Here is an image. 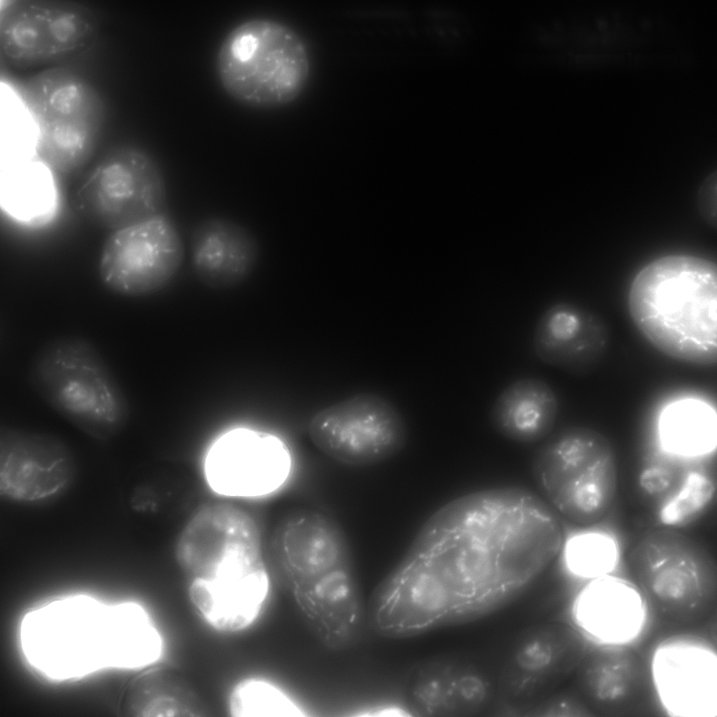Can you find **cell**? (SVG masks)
<instances>
[{"mask_svg":"<svg viewBox=\"0 0 717 717\" xmlns=\"http://www.w3.org/2000/svg\"><path fill=\"white\" fill-rule=\"evenodd\" d=\"M99 22L80 2L8 0L0 8V55L17 69L56 64L89 50Z\"/></svg>","mask_w":717,"mask_h":717,"instance_id":"obj_8","label":"cell"},{"mask_svg":"<svg viewBox=\"0 0 717 717\" xmlns=\"http://www.w3.org/2000/svg\"><path fill=\"white\" fill-rule=\"evenodd\" d=\"M39 396L88 436L107 440L127 425L130 405L106 360L88 339L55 337L35 353L29 370Z\"/></svg>","mask_w":717,"mask_h":717,"instance_id":"obj_4","label":"cell"},{"mask_svg":"<svg viewBox=\"0 0 717 717\" xmlns=\"http://www.w3.org/2000/svg\"><path fill=\"white\" fill-rule=\"evenodd\" d=\"M560 523L525 487L478 490L450 501L423 524L409 549L453 591L454 623L496 609L539 576L561 552Z\"/></svg>","mask_w":717,"mask_h":717,"instance_id":"obj_1","label":"cell"},{"mask_svg":"<svg viewBox=\"0 0 717 717\" xmlns=\"http://www.w3.org/2000/svg\"><path fill=\"white\" fill-rule=\"evenodd\" d=\"M583 648L578 634L561 622H542L522 630L498 665L492 711L527 716L569 675Z\"/></svg>","mask_w":717,"mask_h":717,"instance_id":"obj_11","label":"cell"},{"mask_svg":"<svg viewBox=\"0 0 717 717\" xmlns=\"http://www.w3.org/2000/svg\"><path fill=\"white\" fill-rule=\"evenodd\" d=\"M716 175L711 174L702 183L698 193L699 209L705 220L716 223Z\"/></svg>","mask_w":717,"mask_h":717,"instance_id":"obj_33","label":"cell"},{"mask_svg":"<svg viewBox=\"0 0 717 717\" xmlns=\"http://www.w3.org/2000/svg\"><path fill=\"white\" fill-rule=\"evenodd\" d=\"M715 491L712 482L698 473L689 475L683 489L660 513L666 524L678 525L688 522L711 501Z\"/></svg>","mask_w":717,"mask_h":717,"instance_id":"obj_31","label":"cell"},{"mask_svg":"<svg viewBox=\"0 0 717 717\" xmlns=\"http://www.w3.org/2000/svg\"><path fill=\"white\" fill-rule=\"evenodd\" d=\"M497 669L482 655L449 652L415 663L403 685L408 716H475L494 703Z\"/></svg>","mask_w":717,"mask_h":717,"instance_id":"obj_13","label":"cell"},{"mask_svg":"<svg viewBox=\"0 0 717 717\" xmlns=\"http://www.w3.org/2000/svg\"><path fill=\"white\" fill-rule=\"evenodd\" d=\"M633 574L664 611H694L710 594L715 564L694 539L670 529L648 532L629 555Z\"/></svg>","mask_w":717,"mask_h":717,"instance_id":"obj_15","label":"cell"},{"mask_svg":"<svg viewBox=\"0 0 717 717\" xmlns=\"http://www.w3.org/2000/svg\"><path fill=\"white\" fill-rule=\"evenodd\" d=\"M175 557L190 580L223 583L266 569L254 518L225 502L207 504L193 514L179 535Z\"/></svg>","mask_w":717,"mask_h":717,"instance_id":"obj_9","label":"cell"},{"mask_svg":"<svg viewBox=\"0 0 717 717\" xmlns=\"http://www.w3.org/2000/svg\"><path fill=\"white\" fill-rule=\"evenodd\" d=\"M162 172L146 152L123 146L104 156L73 197L74 209L115 230L166 214Z\"/></svg>","mask_w":717,"mask_h":717,"instance_id":"obj_10","label":"cell"},{"mask_svg":"<svg viewBox=\"0 0 717 717\" xmlns=\"http://www.w3.org/2000/svg\"><path fill=\"white\" fill-rule=\"evenodd\" d=\"M52 170L39 160L2 167L1 204L15 219L33 222L54 208L56 190Z\"/></svg>","mask_w":717,"mask_h":717,"instance_id":"obj_26","label":"cell"},{"mask_svg":"<svg viewBox=\"0 0 717 717\" xmlns=\"http://www.w3.org/2000/svg\"><path fill=\"white\" fill-rule=\"evenodd\" d=\"M578 624L587 632L608 642L632 639L644 618L642 599L620 580L602 577L584 589L573 609Z\"/></svg>","mask_w":717,"mask_h":717,"instance_id":"obj_23","label":"cell"},{"mask_svg":"<svg viewBox=\"0 0 717 717\" xmlns=\"http://www.w3.org/2000/svg\"><path fill=\"white\" fill-rule=\"evenodd\" d=\"M228 709L234 717H301V709L281 690L265 680L246 678L232 688Z\"/></svg>","mask_w":717,"mask_h":717,"instance_id":"obj_29","label":"cell"},{"mask_svg":"<svg viewBox=\"0 0 717 717\" xmlns=\"http://www.w3.org/2000/svg\"><path fill=\"white\" fill-rule=\"evenodd\" d=\"M532 474L549 503L577 524L601 520L615 498V452L610 440L592 429L569 427L552 437L536 454Z\"/></svg>","mask_w":717,"mask_h":717,"instance_id":"obj_6","label":"cell"},{"mask_svg":"<svg viewBox=\"0 0 717 717\" xmlns=\"http://www.w3.org/2000/svg\"><path fill=\"white\" fill-rule=\"evenodd\" d=\"M313 445L332 459L350 466L380 462L404 446L407 429L401 413L381 395L363 392L329 405L311 419Z\"/></svg>","mask_w":717,"mask_h":717,"instance_id":"obj_12","label":"cell"},{"mask_svg":"<svg viewBox=\"0 0 717 717\" xmlns=\"http://www.w3.org/2000/svg\"><path fill=\"white\" fill-rule=\"evenodd\" d=\"M22 92L36 126L39 160L58 172L85 163L105 120L104 102L95 86L70 69L55 67L29 78Z\"/></svg>","mask_w":717,"mask_h":717,"instance_id":"obj_7","label":"cell"},{"mask_svg":"<svg viewBox=\"0 0 717 717\" xmlns=\"http://www.w3.org/2000/svg\"><path fill=\"white\" fill-rule=\"evenodd\" d=\"M216 69L226 93L257 108H273L294 101L310 74L308 50L288 25L269 18L246 20L223 38Z\"/></svg>","mask_w":717,"mask_h":717,"instance_id":"obj_5","label":"cell"},{"mask_svg":"<svg viewBox=\"0 0 717 717\" xmlns=\"http://www.w3.org/2000/svg\"><path fill=\"white\" fill-rule=\"evenodd\" d=\"M613 541L599 534L585 535L571 540L565 551L570 571L578 576H597L610 569L615 562Z\"/></svg>","mask_w":717,"mask_h":717,"instance_id":"obj_30","label":"cell"},{"mask_svg":"<svg viewBox=\"0 0 717 717\" xmlns=\"http://www.w3.org/2000/svg\"><path fill=\"white\" fill-rule=\"evenodd\" d=\"M75 475L71 452L50 433L13 427L0 430V496L25 506L50 503L70 487Z\"/></svg>","mask_w":717,"mask_h":717,"instance_id":"obj_17","label":"cell"},{"mask_svg":"<svg viewBox=\"0 0 717 717\" xmlns=\"http://www.w3.org/2000/svg\"><path fill=\"white\" fill-rule=\"evenodd\" d=\"M558 410L557 396L545 381L517 380L495 399L490 412L494 428L505 438L522 443L539 441L552 429Z\"/></svg>","mask_w":717,"mask_h":717,"instance_id":"obj_24","label":"cell"},{"mask_svg":"<svg viewBox=\"0 0 717 717\" xmlns=\"http://www.w3.org/2000/svg\"><path fill=\"white\" fill-rule=\"evenodd\" d=\"M660 431L663 444L672 452L688 455L706 452L716 445V412L699 400L676 401L661 415Z\"/></svg>","mask_w":717,"mask_h":717,"instance_id":"obj_27","label":"cell"},{"mask_svg":"<svg viewBox=\"0 0 717 717\" xmlns=\"http://www.w3.org/2000/svg\"><path fill=\"white\" fill-rule=\"evenodd\" d=\"M641 485L649 492H660L667 486L669 478L660 470H648L642 474Z\"/></svg>","mask_w":717,"mask_h":717,"instance_id":"obj_34","label":"cell"},{"mask_svg":"<svg viewBox=\"0 0 717 717\" xmlns=\"http://www.w3.org/2000/svg\"><path fill=\"white\" fill-rule=\"evenodd\" d=\"M291 469L290 452L280 438L243 427L218 437L206 452L203 462L209 488L229 497L270 495L285 483Z\"/></svg>","mask_w":717,"mask_h":717,"instance_id":"obj_16","label":"cell"},{"mask_svg":"<svg viewBox=\"0 0 717 717\" xmlns=\"http://www.w3.org/2000/svg\"><path fill=\"white\" fill-rule=\"evenodd\" d=\"M662 700L676 715L705 716L716 709V664L711 652L689 643H669L655 656Z\"/></svg>","mask_w":717,"mask_h":717,"instance_id":"obj_22","label":"cell"},{"mask_svg":"<svg viewBox=\"0 0 717 717\" xmlns=\"http://www.w3.org/2000/svg\"><path fill=\"white\" fill-rule=\"evenodd\" d=\"M183 258L181 234L173 220L162 214L115 230L103 246L99 275L111 291L141 297L169 284Z\"/></svg>","mask_w":717,"mask_h":717,"instance_id":"obj_14","label":"cell"},{"mask_svg":"<svg viewBox=\"0 0 717 717\" xmlns=\"http://www.w3.org/2000/svg\"><path fill=\"white\" fill-rule=\"evenodd\" d=\"M21 643L34 668L60 680L102 667H145L162 650L161 636L141 606H106L85 596L57 600L27 613Z\"/></svg>","mask_w":717,"mask_h":717,"instance_id":"obj_2","label":"cell"},{"mask_svg":"<svg viewBox=\"0 0 717 717\" xmlns=\"http://www.w3.org/2000/svg\"><path fill=\"white\" fill-rule=\"evenodd\" d=\"M534 349L540 361L575 375H583L599 362L608 344L603 319L569 302L550 306L539 317Z\"/></svg>","mask_w":717,"mask_h":717,"instance_id":"obj_20","label":"cell"},{"mask_svg":"<svg viewBox=\"0 0 717 717\" xmlns=\"http://www.w3.org/2000/svg\"><path fill=\"white\" fill-rule=\"evenodd\" d=\"M315 639L339 651L357 644L368 625L367 602L352 565L338 568L291 590Z\"/></svg>","mask_w":717,"mask_h":717,"instance_id":"obj_18","label":"cell"},{"mask_svg":"<svg viewBox=\"0 0 717 717\" xmlns=\"http://www.w3.org/2000/svg\"><path fill=\"white\" fill-rule=\"evenodd\" d=\"M678 64V55L673 50L564 48L546 52L541 57V64L545 70L608 67H676Z\"/></svg>","mask_w":717,"mask_h":717,"instance_id":"obj_28","label":"cell"},{"mask_svg":"<svg viewBox=\"0 0 717 717\" xmlns=\"http://www.w3.org/2000/svg\"><path fill=\"white\" fill-rule=\"evenodd\" d=\"M630 317L660 352L689 364L717 361V270L689 255L659 258L635 276L628 295Z\"/></svg>","mask_w":717,"mask_h":717,"instance_id":"obj_3","label":"cell"},{"mask_svg":"<svg viewBox=\"0 0 717 717\" xmlns=\"http://www.w3.org/2000/svg\"><path fill=\"white\" fill-rule=\"evenodd\" d=\"M118 710L125 716H199V699L174 671L146 667L126 684Z\"/></svg>","mask_w":717,"mask_h":717,"instance_id":"obj_25","label":"cell"},{"mask_svg":"<svg viewBox=\"0 0 717 717\" xmlns=\"http://www.w3.org/2000/svg\"><path fill=\"white\" fill-rule=\"evenodd\" d=\"M190 263L197 279L213 289L232 288L245 281L259 258L258 242L238 222L222 216L200 221L190 238Z\"/></svg>","mask_w":717,"mask_h":717,"instance_id":"obj_21","label":"cell"},{"mask_svg":"<svg viewBox=\"0 0 717 717\" xmlns=\"http://www.w3.org/2000/svg\"><path fill=\"white\" fill-rule=\"evenodd\" d=\"M272 552L290 590L351 565L340 525L325 513L313 509L298 510L283 520L272 540Z\"/></svg>","mask_w":717,"mask_h":717,"instance_id":"obj_19","label":"cell"},{"mask_svg":"<svg viewBox=\"0 0 717 717\" xmlns=\"http://www.w3.org/2000/svg\"><path fill=\"white\" fill-rule=\"evenodd\" d=\"M523 50L547 51L568 48L569 39L562 15L536 18L526 22L518 34Z\"/></svg>","mask_w":717,"mask_h":717,"instance_id":"obj_32","label":"cell"}]
</instances>
